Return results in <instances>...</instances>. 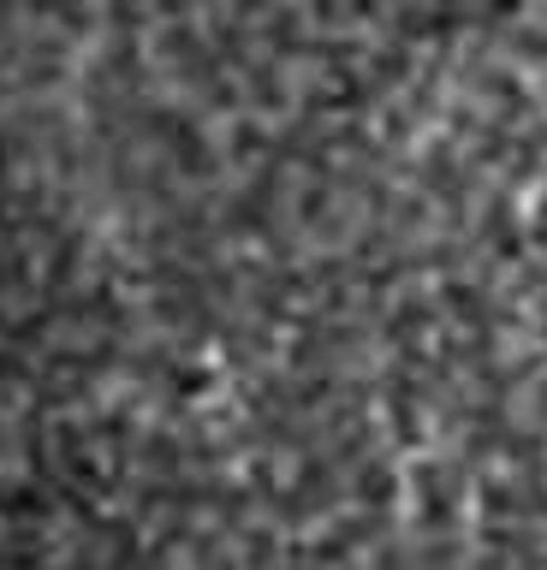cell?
Returning a JSON list of instances; mask_svg holds the SVG:
<instances>
[{
  "instance_id": "obj_1",
  "label": "cell",
  "mask_w": 547,
  "mask_h": 570,
  "mask_svg": "<svg viewBox=\"0 0 547 570\" xmlns=\"http://www.w3.org/2000/svg\"><path fill=\"white\" fill-rule=\"evenodd\" d=\"M536 0H0V570H547Z\"/></svg>"
}]
</instances>
